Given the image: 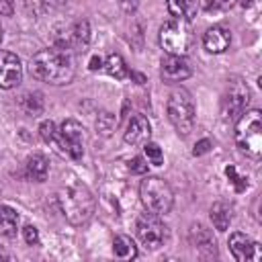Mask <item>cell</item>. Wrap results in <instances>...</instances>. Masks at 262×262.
<instances>
[{
	"instance_id": "obj_1",
	"label": "cell",
	"mask_w": 262,
	"mask_h": 262,
	"mask_svg": "<svg viewBox=\"0 0 262 262\" xmlns=\"http://www.w3.org/2000/svg\"><path fill=\"white\" fill-rule=\"evenodd\" d=\"M29 72L39 82H47L53 86L70 84L76 76L74 53L61 47H55V45L41 49L31 57Z\"/></svg>"
},
{
	"instance_id": "obj_2",
	"label": "cell",
	"mask_w": 262,
	"mask_h": 262,
	"mask_svg": "<svg viewBox=\"0 0 262 262\" xmlns=\"http://www.w3.org/2000/svg\"><path fill=\"white\" fill-rule=\"evenodd\" d=\"M57 203L63 213V217L72 225H84L96 207V201L90 192V188L84 182H70L57 192Z\"/></svg>"
},
{
	"instance_id": "obj_3",
	"label": "cell",
	"mask_w": 262,
	"mask_h": 262,
	"mask_svg": "<svg viewBox=\"0 0 262 262\" xmlns=\"http://www.w3.org/2000/svg\"><path fill=\"white\" fill-rule=\"evenodd\" d=\"M235 145L248 158H260L262 154V113L258 108L244 111L235 123Z\"/></svg>"
},
{
	"instance_id": "obj_4",
	"label": "cell",
	"mask_w": 262,
	"mask_h": 262,
	"mask_svg": "<svg viewBox=\"0 0 262 262\" xmlns=\"http://www.w3.org/2000/svg\"><path fill=\"white\" fill-rule=\"evenodd\" d=\"M166 113L176 133L186 137L194 127V100L186 88H174L166 102Z\"/></svg>"
},
{
	"instance_id": "obj_5",
	"label": "cell",
	"mask_w": 262,
	"mask_h": 262,
	"mask_svg": "<svg viewBox=\"0 0 262 262\" xmlns=\"http://www.w3.org/2000/svg\"><path fill=\"white\" fill-rule=\"evenodd\" d=\"M139 196L143 207L156 215H168L174 207V192L170 184L158 176H147L139 184Z\"/></svg>"
},
{
	"instance_id": "obj_6",
	"label": "cell",
	"mask_w": 262,
	"mask_h": 262,
	"mask_svg": "<svg viewBox=\"0 0 262 262\" xmlns=\"http://www.w3.org/2000/svg\"><path fill=\"white\" fill-rule=\"evenodd\" d=\"M160 47L168 53V55H182L186 57L190 43H192V35H190V27L186 20H168L160 27V35H158Z\"/></svg>"
},
{
	"instance_id": "obj_7",
	"label": "cell",
	"mask_w": 262,
	"mask_h": 262,
	"mask_svg": "<svg viewBox=\"0 0 262 262\" xmlns=\"http://www.w3.org/2000/svg\"><path fill=\"white\" fill-rule=\"evenodd\" d=\"M250 104V88L244 78L239 76H229L223 96H221V115L227 121L237 119Z\"/></svg>"
},
{
	"instance_id": "obj_8",
	"label": "cell",
	"mask_w": 262,
	"mask_h": 262,
	"mask_svg": "<svg viewBox=\"0 0 262 262\" xmlns=\"http://www.w3.org/2000/svg\"><path fill=\"white\" fill-rule=\"evenodd\" d=\"M53 143L70 160H76V162L82 160V156H84V127L74 119H66L59 125Z\"/></svg>"
},
{
	"instance_id": "obj_9",
	"label": "cell",
	"mask_w": 262,
	"mask_h": 262,
	"mask_svg": "<svg viewBox=\"0 0 262 262\" xmlns=\"http://www.w3.org/2000/svg\"><path fill=\"white\" fill-rule=\"evenodd\" d=\"M135 231H137L139 242L149 250H158L160 246H164L168 242V235H170L168 225L160 219V215L149 213V211L137 217Z\"/></svg>"
},
{
	"instance_id": "obj_10",
	"label": "cell",
	"mask_w": 262,
	"mask_h": 262,
	"mask_svg": "<svg viewBox=\"0 0 262 262\" xmlns=\"http://www.w3.org/2000/svg\"><path fill=\"white\" fill-rule=\"evenodd\" d=\"M23 80V63L16 53L0 49V88L10 90Z\"/></svg>"
},
{
	"instance_id": "obj_11",
	"label": "cell",
	"mask_w": 262,
	"mask_h": 262,
	"mask_svg": "<svg viewBox=\"0 0 262 262\" xmlns=\"http://www.w3.org/2000/svg\"><path fill=\"white\" fill-rule=\"evenodd\" d=\"M88 41H90V25L88 20H76L68 33H63L61 39H57L55 47H61V49H68V51H84L88 47Z\"/></svg>"
},
{
	"instance_id": "obj_12",
	"label": "cell",
	"mask_w": 262,
	"mask_h": 262,
	"mask_svg": "<svg viewBox=\"0 0 262 262\" xmlns=\"http://www.w3.org/2000/svg\"><path fill=\"white\" fill-rule=\"evenodd\" d=\"M190 74H192V70H190L186 57H182V55H166L160 63V76L166 84L182 82Z\"/></svg>"
},
{
	"instance_id": "obj_13",
	"label": "cell",
	"mask_w": 262,
	"mask_h": 262,
	"mask_svg": "<svg viewBox=\"0 0 262 262\" xmlns=\"http://www.w3.org/2000/svg\"><path fill=\"white\" fill-rule=\"evenodd\" d=\"M229 250H231V254L237 262H250V260L260 258L258 242H254L250 235H246L242 231H233L229 235Z\"/></svg>"
},
{
	"instance_id": "obj_14",
	"label": "cell",
	"mask_w": 262,
	"mask_h": 262,
	"mask_svg": "<svg viewBox=\"0 0 262 262\" xmlns=\"http://www.w3.org/2000/svg\"><path fill=\"white\" fill-rule=\"evenodd\" d=\"M188 242L190 246H194L203 256H209V258H215L217 256V242L213 237V233L201 225V223H192L190 229H188Z\"/></svg>"
},
{
	"instance_id": "obj_15",
	"label": "cell",
	"mask_w": 262,
	"mask_h": 262,
	"mask_svg": "<svg viewBox=\"0 0 262 262\" xmlns=\"http://www.w3.org/2000/svg\"><path fill=\"white\" fill-rule=\"evenodd\" d=\"M149 135H151V125L147 121V117L143 115H133L127 123V129H125V135L123 139L131 145H143L145 141H149Z\"/></svg>"
},
{
	"instance_id": "obj_16",
	"label": "cell",
	"mask_w": 262,
	"mask_h": 262,
	"mask_svg": "<svg viewBox=\"0 0 262 262\" xmlns=\"http://www.w3.org/2000/svg\"><path fill=\"white\" fill-rule=\"evenodd\" d=\"M231 45V35L227 29L215 25V27H209L203 35V47L209 51V53H223L227 51Z\"/></svg>"
},
{
	"instance_id": "obj_17",
	"label": "cell",
	"mask_w": 262,
	"mask_h": 262,
	"mask_svg": "<svg viewBox=\"0 0 262 262\" xmlns=\"http://www.w3.org/2000/svg\"><path fill=\"white\" fill-rule=\"evenodd\" d=\"M166 6H168V12L174 18L190 23L196 16L199 0H166Z\"/></svg>"
},
{
	"instance_id": "obj_18",
	"label": "cell",
	"mask_w": 262,
	"mask_h": 262,
	"mask_svg": "<svg viewBox=\"0 0 262 262\" xmlns=\"http://www.w3.org/2000/svg\"><path fill=\"white\" fill-rule=\"evenodd\" d=\"M209 217H211V223L215 225L217 231H225L231 223V205H227L225 201L213 203L209 209Z\"/></svg>"
},
{
	"instance_id": "obj_19",
	"label": "cell",
	"mask_w": 262,
	"mask_h": 262,
	"mask_svg": "<svg viewBox=\"0 0 262 262\" xmlns=\"http://www.w3.org/2000/svg\"><path fill=\"white\" fill-rule=\"evenodd\" d=\"M49 174V162L43 154H33L27 160V176L35 182H43Z\"/></svg>"
},
{
	"instance_id": "obj_20",
	"label": "cell",
	"mask_w": 262,
	"mask_h": 262,
	"mask_svg": "<svg viewBox=\"0 0 262 262\" xmlns=\"http://www.w3.org/2000/svg\"><path fill=\"white\" fill-rule=\"evenodd\" d=\"M18 229V215L12 207L0 205V235L4 237H14Z\"/></svg>"
},
{
	"instance_id": "obj_21",
	"label": "cell",
	"mask_w": 262,
	"mask_h": 262,
	"mask_svg": "<svg viewBox=\"0 0 262 262\" xmlns=\"http://www.w3.org/2000/svg\"><path fill=\"white\" fill-rule=\"evenodd\" d=\"M113 252L121 260H133V258H137V246H135V242L129 235H123V233L121 235H115V239H113Z\"/></svg>"
},
{
	"instance_id": "obj_22",
	"label": "cell",
	"mask_w": 262,
	"mask_h": 262,
	"mask_svg": "<svg viewBox=\"0 0 262 262\" xmlns=\"http://www.w3.org/2000/svg\"><path fill=\"white\" fill-rule=\"evenodd\" d=\"M102 70L108 76L117 78V80H123L129 74V70H127V66H125V61H123V57L119 53H108L106 59H104V63H102Z\"/></svg>"
},
{
	"instance_id": "obj_23",
	"label": "cell",
	"mask_w": 262,
	"mask_h": 262,
	"mask_svg": "<svg viewBox=\"0 0 262 262\" xmlns=\"http://www.w3.org/2000/svg\"><path fill=\"white\" fill-rule=\"evenodd\" d=\"M20 104H23V108H25L27 115H33L35 117V115H39L43 111V96H41V92H27L23 96Z\"/></svg>"
},
{
	"instance_id": "obj_24",
	"label": "cell",
	"mask_w": 262,
	"mask_h": 262,
	"mask_svg": "<svg viewBox=\"0 0 262 262\" xmlns=\"http://www.w3.org/2000/svg\"><path fill=\"white\" fill-rule=\"evenodd\" d=\"M143 154H145V158H147L149 164H154V166H162L164 164V154H162V149H160L158 143L145 141L143 143Z\"/></svg>"
},
{
	"instance_id": "obj_25",
	"label": "cell",
	"mask_w": 262,
	"mask_h": 262,
	"mask_svg": "<svg viewBox=\"0 0 262 262\" xmlns=\"http://www.w3.org/2000/svg\"><path fill=\"white\" fill-rule=\"evenodd\" d=\"M225 176L229 178V182L235 186V190H237V192H242V190H246V188H248V178H246V176H242V174L237 172V168H235V166H227V168H225Z\"/></svg>"
},
{
	"instance_id": "obj_26",
	"label": "cell",
	"mask_w": 262,
	"mask_h": 262,
	"mask_svg": "<svg viewBox=\"0 0 262 262\" xmlns=\"http://www.w3.org/2000/svg\"><path fill=\"white\" fill-rule=\"evenodd\" d=\"M235 2H237V0H205L203 8H205L207 12H225V10L233 8Z\"/></svg>"
},
{
	"instance_id": "obj_27",
	"label": "cell",
	"mask_w": 262,
	"mask_h": 262,
	"mask_svg": "<svg viewBox=\"0 0 262 262\" xmlns=\"http://www.w3.org/2000/svg\"><path fill=\"white\" fill-rule=\"evenodd\" d=\"M96 129H98L102 135H108V133L115 129V117H113L111 113L98 115V119H96Z\"/></svg>"
},
{
	"instance_id": "obj_28",
	"label": "cell",
	"mask_w": 262,
	"mask_h": 262,
	"mask_svg": "<svg viewBox=\"0 0 262 262\" xmlns=\"http://www.w3.org/2000/svg\"><path fill=\"white\" fill-rule=\"evenodd\" d=\"M55 133H57V127H55L53 121H43V123L39 125V135H41V139H43L45 143H53Z\"/></svg>"
},
{
	"instance_id": "obj_29",
	"label": "cell",
	"mask_w": 262,
	"mask_h": 262,
	"mask_svg": "<svg viewBox=\"0 0 262 262\" xmlns=\"http://www.w3.org/2000/svg\"><path fill=\"white\" fill-rule=\"evenodd\" d=\"M129 170H131L133 174H137V176L147 174V162H145V158H143V156L131 158V160H129Z\"/></svg>"
},
{
	"instance_id": "obj_30",
	"label": "cell",
	"mask_w": 262,
	"mask_h": 262,
	"mask_svg": "<svg viewBox=\"0 0 262 262\" xmlns=\"http://www.w3.org/2000/svg\"><path fill=\"white\" fill-rule=\"evenodd\" d=\"M23 239L29 246H37L39 244V229L35 225H25L23 227Z\"/></svg>"
},
{
	"instance_id": "obj_31",
	"label": "cell",
	"mask_w": 262,
	"mask_h": 262,
	"mask_svg": "<svg viewBox=\"0 0 262 262\" xmlns=\"http://www.w3.org/2000/svg\"><path fill=\"white\" fill-rule=\"evenodd\" d=\"M211 147H213V143H211L209 139H201V141H196V143H194L192 156H203V154H207Z\"/></svg>"
},
{
	"instance_id": "obj_32",
	"label": "cell",
	"mask_w": 262,
	"mask_h": 262,
	"mask_svg": "<svg viewBox=\"0 0 262 262\" xmlns=\"http://www.w3.org/2000/svg\"><path fill=\"white\" fill-rule=\"evenodd\" d=\"M14 12V0H0V16H10Z\"/></svg>"
},
{
	"instance_id": "obj_33",
	"label": "cell",
	"mask_w": 262,
	"mask_h": 262,
	"mask_svg": "<svg viewBox=\"0 0 262 262\" xmlns=\"http://www.w3.org/2000/svg\"><path fill=\"white\" fill-rule=\"evenodd\" d=\"M102 63H104V59H102L100 55H92V57H90L88 68H90L92 72H96V70H102Z\"/></svg>"
},
{
	"instance_id": "obj_34",
	"label": "cell",
	"mask_w": 262,
	"mask_h": 262,
	"mask_svg": "<svg viewBox=\"0 0 262 262\" xmlns=\"http://www.w3.org/2000/svg\"><path fill=\"white\" fill-rule=\"evenodd\" d=\"M121 6L125 12H133L135 6H137V0H121Z\"/></svg>"
},
{
	"instance_id": "obj_35",
	"label": "cell",
	"mask_w": 262,
	"mask_h": 262,
	"mask_svg": "<svg viewBox=\"0 0 262 262\" xmlns=\"http://www.w3.org/2000/svg\"><path fill=\"white\" fill-rule=\"evenodd\" d=\"M66 0H41V4H45V6H51V8H55V6H61Z\"/></svg>"
},
{
	"instance_id": "obj_36",
	"label": "cell",
	"mask_w": 262,
	"mask_h": 262,
	"mask_svg": "<svg viewBox=\"0 0 262 262\" xmlns=\"http://www.w3.org/2000/svg\"><path fill=\"white\" fill-rule=\"evenodd\" d=\"M127 76L135 78V80H137V84H143V82H145V76H143V74H139V72H129Z\"/></svg>"
},
{
	"instance_id": "obj_37",
	"label": "cell",
	"mask_w": 262,
	"mask_h": 262,
	"mask_svg": "<svg viewBox=\"0 0 262 262\" xmlns=\"http://www.w3.org/2000/svg\"><path fill=\"white\" fill-rule=\"evenodd\" d=\"M0 258H10V254H8L4 248H0Z\"/></svg>"
},
{
	"instance_id": "obj_38",
	"label": "cell",
	"mask_w": 262,
	"mask_h": 262,
	"mask_svg": "<svg viewBox=\"0 0 262 262\" xmlns=\"http://www.w3.org/2000/svg\"><path fill=\"white\" fill-rule=\"evenodd\" d=\"M2 39H4V31H2V25H0V43H2Z\"/></svg>"
},
{
	"instance_id": "obj_39",
	"label": "cell",
	"mask_w": 262,
	"mask_h": 262,
	"mask_svg": "<svg viewBox=\"0 0 262 262\" xmlns=\"http://www.w3.org/2000/svg\"><path fill=\"white\" fill-rule=\"evenodd\" d=\"M242 4H244V6H248V4H252V0H242Z\"/></svg>"
}]
</instances>
